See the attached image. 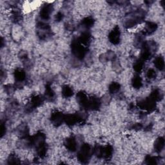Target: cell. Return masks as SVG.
I'll list each match as a JSON object with an SVG mask.
<instances>
[{"label":"cell","instance_id":"8","mask_svg":"<svg viewBox=\"0 0 165 165\" xmlns=\"http://www.w3.org/2000/svg\"><path fill=\"white\" fill-rule=\"evenodd\" d=\"M26 77V74L25 72L21 68H18L14 72V77L15 79L16 80L18 83L23 82Z\"/></svg>","mask_w":165,"mask_h":165},{"label":"cell","instance_id":"12","mask_svg":"<svg viewBox=\"0 0 165 165\" xmlns=\"http://www.w3.org/2000/svg\"><path fill=\"white\" fill-rule=\"evenodd\" d=\"M132 86L135 88H140L142 86V79L139 76H135L132 79Z\"/></svg>","mask_w":165,"mask_h":165},{"label":"cell","instance_id":"16","mask_svg":"<svg viewBox=\"0 0 165 165\" xmlns=\"http://www.w3.org/2000/svg\"><path fill=\"white\" fill-rule=\"evenodd\" d=\"M146 76L148 77V79H152L156 77V73L155 70H153V69H149L146 73Z\"/></svg>","mask_w":165,"mask_h":165},{"label":"cell","instance_id":"6","mask_svg":"<svg viewBox=\"0 0 165 165\" xmlns=\"http://www.w3.org/2000/svg\"><path fill=\"white\" fill-rule=\"evenodd\" d=\"M51 10H52V7L49 5H45V6L43 7L40 11V16L41 17V18H43V19H49L52 12Z\"/></svg>","mask_w":165,"mask_h":165},{"label":"cell","instance_id":"11","mask_svg":"<svg viewBox=\"0 0 165 165\" xmlns=\"http://www.w3.org/2000/svg\"><path fill=\"white\" fill-rule=\"evenodd\" d=\"M154 65H155L156 67L159 70H162L164 68V60L161 56H159L156 58L155 61H154Z\"/></svg>","mask_w":165,"mask_h":165},{"label":"cell","instance_id":"5","mask_svg":"<svg viewBox=\"0 0 165 165\" xmlns=\"http://www.w3.org/2000/svg\"><path fill=\"white\" fill-rule=\"evenodd\" d=\"M65 145L68 150L74 152L77 148V141L74 137H70L65 141Z\"/></svg>","mask_w":165,"mask_h":165},{"label":"cell","instance_id":"10","mask_svg":"<svg viewBox=\"0 0 165 165\" xmlns=\"http://www.w3.org/2000/svg\"><path fill=\"white\" fill-rule=\"evenodd\" d=\"M164 141L163 137H159L156 139L154 143V148L157 152H161L164 147Z\"/></svg>","mask_w":165,"mask_h":165},{"label":"cell","instance_id":"4","mask_svg":"<svg viewBox=\"0 0 165 165\" xmlns=\"http://www.w3.org/2000/svg\"><path fill=\"white\" fill-rule=\"evenodd\" d=\"M64 118L65 116H63L62 113L59 111H56L51 115V121L56 126L60 125L64 121Z\"/></svg>","mask_w":165,"mask_h":165},{"label":"cell","instance_id":"18","mask_svg":"<svg viewBox=\"0 0 165 165\" xmlns=\"http://www.w3.org/2000/svg\"><path fill=\"white\" fill-rule=\"evenodd\" d=\"M56 20H58V21H60L62 18H63V14L60 12L58 13L57 15H56Z\"/></svg>","mask_w":165,"mask_h":165},{"label":"cell","instance_id":"9","mask_svg":"<svg viewBox=\"0 0 165 165\" xmlns=\"http://www.w3.org/2000/svg\"><path fill=\"white\" fill-rule=\"evenodd\" d=\"M62 94L65 98H68L72 96L73 89L69 85H64L62 88Z\"/></svg>","mask_w":165,"mask_h":165},{"label":"cell","instance_id":"15","mask_svg":"<svg viewBox=\"0 0 165 165\" xmlns=\"http://www.w3.org/2000/svg\"><path fill=\"white\" fill-rule=\"evenodd\" d=\"M120 89V84L118 83L114 82L109 86V91L112 94H115L118 92Z\"/></svg>","mask_w":165,"mask_h":165},{"label":"cell","instance_id":"17","mask_svg":"<svg viewBox=\"0 0 165 165\" xmlns=\"http://www.w3.org/2000/svg\"><path fill=\"white\" fill-rule=\"evenodd\" d=\"M18 161V159L15 156H10L9 157V163H10V164L19 163V162Z\"/></svg>","mask_w":165,"mask_h":165},{"label":"cell","instance_id":"13","mask_svg":"<svg viewBox=\"0 0 165 165\" xmlns=\"http://www.w3.org/2000/svg\"><path fill=\"white\" fill-rule=\"evenodd\" d=\"M82 25L83 27L85 28H90L94 25V19L90 17L85 18L82 21Z\"/></svg>","mask_w":165,"mask_h":165},{"label":"cell","instance_id":"7","mask_svg":"<svg viewBox=\"0 0 165 165\" xmlns=\"http://www.w3.org/2000/svg\"><path fill=\"white\" fill-rule=\"evenodd\" d=\"M157 26L156 23L153 22H147L144 26V33L145 34H151L156 30Z\"/></svg>","mask_w":165,"mask_h":165},{"label":"cell","instance_id":"3","mask_svg":"<svg viewBox=\"0 0 165 165\" xmlns=\"http://www.w3.org/2000/svg\"><path fill=\"white\" fill-rule=\"evenodd\" d=\"M120 36H121V33H120L119 29L118 27V26H116V27H115L110 33L108 35V39L112 43L116 45L119 43Z\"/></svg>","mask_w":165,"mask_h":165},{"label":"cell","instance_id":"2","mask_svg":"<svg viewBox=\"0 0 165 165\" xmlns=\"http://www.w3.org/2000/svg\"><path fill=\"white\" fill-rule=\"evenodd\" d=\"M91 156V148L88 144H84L81 147L77 153V158L79 161L82 162L87 161Z\"/></svg>","mask_w":165,"mask_h":165},{"label":"cell","instance_id":"14","mask_svg":"<svg viewBox=\"0 0 165 165\" xmlns=\"http://www.w3.org/2000/svg\"><path fill=\"white\" fill-rule=\"evenodd\" d=\"M143 66H144V61L142 60L141 59H139V60L136 61L134 64V70L137 72H140L143 70Z\"/></svg>","mask_w":165,"mask_h":165},{"label":"cell","instance_id":"1","mask_svg":"<svg viewBox=\"0 0 165 165\" xmlns=\"http://www.w3.org/2000/svg\"><path fill=\"white\" fill-rule=\"evenodd\" d=\"M72 50L74 55L79 59H83L86 53L85 47L78 40L77 41L73 42Z\"/></svg>","mask_w":165,"mask_h":165}]
</instances>
